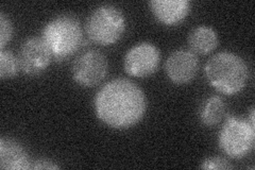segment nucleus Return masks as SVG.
<instances>
[{
    "label": "nucleus",
    "mask_w": 255,
    "mask_h": 170,
    "mask_svg": "<svg viewBox=\"0 0 255 170\" xmlns=\"http://www.w3.org/2000/svg\"><path fill=\"white\" fill-rule=\"evenodd\" d=\"M95 112L107 126L129 129L142 119L147 110V98L133 81L117 78L109 81L96 94Z\"/></svg>",
    "instance_id": "obj_1"
},
{
    "label": "nucleus",
    "mask_w": 255,
    "mask_h": 170,
    "mask_svg": "<svg viewBox=\"0 0 255 170\" xmlns=\"http://www.w3.org/2000/svg\"><path fill=\"white\" fill-rule=\"evenodd\" d=\"M205 77L215 90L226 94L241 93L249 79V68L242 56L231 51L214 54L206 62Z\"/></svg>",
    "instance_id": "obj_2"
},
{
    "label": "nucleus",
    "mask_w": 255,
    "mask_h": 170,
    "mask_svg": "<svg viewBox=\"0 0 255 170\" xmlns=\"http://www.w3.org/2000/svg\"><path fill=\"white\" fill-rule=\"evenodd\" d=\"M41 37L49 48L52 58L63 61L73 55L81 46L83 31L75 16L60 15L46 23Z\"/></svg>",
    "instance_id": "obj_3"
},
{
    "label": "nucleus",
    "mask_w": 255,
    "mask_h": 170,
    "mask_svg": "<svg viewBox=\"0 0 255 170\" xmlns=\"http://www.w3.org/2000/svg\"><path fill=\"white\" fill-rule=\"evenodd\" d=\"M85 30L92 42L101 46L113 45L125 33V15L113 4L99 5L87 17Z\"/></svg>",
    "instance_id": "obj_4"
},
{
    "label": "nucleus",
    "mask_w": 255,
    "mask_h": 170,
    "mask_svg": "<svg viewBox=\"0 0 255 170\" xmlns=\"http://www.w3.org/2000/svg\"><path fill=\"white\" fill-rule=\"evenodd\" d=\"M255 126L250 121L229 116L218 136L220 149L232 159H243L250 155L255 145Z\"/></svg>",
    "instance_id": "obj_5"
},
{
    "label": "nucleus",
    "mask_w": 255,
    "mask_h": 170,
    "mask_svg": "<svg viewBox=\"0 0 255 170\" xmlns=\"http://www.w3.org/2000/svg\"><path fill=\"white\" fill-rule=\"evenodd\" d=\"M108 67L106 55L98 50L90 49L77 56L71 67V74L79 85L93 87L106 78Z\"/></svg>",
    "instance_id": "obj_6"
},
{
    "label": "nucleus",
    "mask_w": 255,
    "mask_h": 170,
    "mask_svg": "<svg viewBox=\"0 0 255 170\" xmlns=\"http://www.w3.org/2000/svg\"><path fill=\"white\" fill-rule=\"evenodd\" d=\"M161 53L157 47L149 42L133 46L125 55L124 67L128 75L136 78L149 77L157 70Z\"/></svg>",
    "instance_id": "obj_7"
},
{
    "label": "nucleus",
    "mask_w": 255,
    "mask_h": 170,
    "mask_svg": "<svg viewBox=\"0 0 255 170\" xmlns=\"http://www.w3.org/2000/svg\"><path fill=\"white\" fill-rule=\"evenodd\" d=\"M52 54L42 37H29L22 43L18 62L19 67L28 76H38L50 65Z\"/></svg>",
    "instance_id": "obj_8"
},
{
    "label": "nucleus",
    "mask_w": 255,
    "mask_h": 170,
    "mask_svg": "<svg viewBox=\"0 0 255 170\" xmlns=\"http://www.w3.org/2000/svg\"><path fill=\"white\" fill-rule=\"evenodd\" d=\"M199 69V59L193 51L179 49L173 51L165 63L166 75L175 84H186L193 81Z\"/></svg>",
    "instance_id": "obj_9"
},
{
    "label": "nucleus",
    "mask_w": 255,
    "mask_h": 170,
    "mask_svg": "<svg viewBox=\"0 0 255 170\" xmlns=\"http://www.w3.org/2000/svg\"><path fill=\"white\" fill-rule=\"evenodd\" d=\"M149 6L158 21L172 26L187 17L191 10V2L189 0H151Z\"/></svg>",
    "instance_id": "obj_10"
},
{
    "label": "nucleus",
    "mask_w": 255,
    "mask_h": 170,
    "mask_svg": "<svg viewBox=\"0 0 255 170\" xmlns=\"http://www.w3.org/2000/svg\"><path fill=\"white\" fill-rule=\"evenodd\" d=\"M30 158L22 146L14 140H0V167L3 170H26L31 168Z\"/></svg>",
    "instance_id": "obj_11"
},
{
    "label": "nucleus",
    "mask_w": 255,
    "mask_h": 170,
    "mask_svg": "<svg viewBox=\"0 0 255 170\" xmlns=\"http://www.w3.org/2000/svg\"><path fill=\"white\" fill-rule=\"evenodd\" d=\"M218 34L212 27L201 25L191 30L188 35V45L194 53L209 54L216 49Z\"/></svg>",
    "instance_id": "obj_12"
},
{
    "label": "nucleus",
    "mask_w": 255,
    "mask_h": 170,
    "mask_svg": "<svg viewBox=\"0 0 255 170\" xmlns=\"http://www.w3.org/2000/svg\"><path fill=\"white\" fill-rule=\"evenodd\" d=\"M227 105L219 96H212L207 98L200 110V120L204 126L213 127L221 123L226 116Z\"/></svg>",
    "instance_id": "obj_13"
},
{
    "label": "nucleus",
    "mask_w": 255,
    "mask_h": 170,
    "mask_svg": "<svg viewBox=\"0 0 255 170\" xmlns=\"http://www.w3.org/2000/svg\"><path fill=\"white\" fill-rule=\"evenodd\" d=\"M18 58L10 51L1 49L0 50V78L1 80H9L14 78L19 70Z\"/></svg>",
    "instance_id": "obj_14"
},
{
    "label": "nucleus",
    "mask_w": 255,
    "mask_h": 170,
    "mask_svg": "<svg viewBox=\"0 0 255 170\" xmlns=\"http://www.w3.org/2000/svg\"><path fill=\"white\" fill-rule=\"evenodd\" d=\"M13 36V23L9 16L3 12L0 13V49H4L5 45Z\"/></svg>",
    "instance_id": "obj_15"
},
{
    "label": "nucleus",
    "mask_w": 255,
    "mask_h": 170,
    "mask_svg": "<svg viewBox=\"0 0 255 170\" xmlns=\"http://www.w3.org/2000/svg\"><path fill=\"white\" fill-rule=\"evenodd\" d=\"M200 168L205 169V170H228V169H232L233 165L230 163L228 160L221 157H210L206 158L202 161V163L200 165Z\"/></svg>",
    "instance_id": "obj_16"
},
{
    "label": "nucleus",
    "mask_w": 255,
    "mask_h": 170,
    "mask_svg": "<svg viewBox=\"0 0 255 170\" xmlns=\"http://www.w3.org/2000/svg\"><path fill=\"white\" fill-rule=\"evenodd\" d=\"M60 166L54 163L53 161L49 159H38L31 163L30 169H48V170H54L59 169Z\"/></svg>",
    "instance_id": "obj_17"
},
{
    "label": "nucleus",
    "mask_w": 255,
    "mask_h": 170,
    "mask_svg": "<svg viewBox=\"0 0 255 170\" xmlns=\"http://www.w3.org/2000/svg\"><path fill=\"white\" fill-rule=\"evenodd\" d=\"M254 108H252L251 109V115H250V124L252 125V126H254Z\"/></svg>",
    "instance_id": "obj_18"
}]
</instances>
